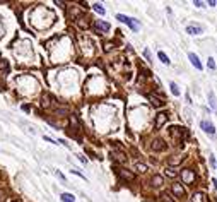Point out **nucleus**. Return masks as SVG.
Returning a JSON list of instances; mask_svg holds the SVG:
<instances>
[{"mask_svg": "<svg viewBox=\"0 0 217 202\" xmlns=\"http://www.w3.org/2000/svg\"><path fill=\"white\" fill-rule=\"evenodd\" d=\"M173 194L176 197H183L185 195V188L181 187V183H173Z\"/></svg>", "mask_w": 217, "mask_h": 202, "instance_id": "nucleus-9", "label": "nucleus"}, {"mask_svg": "<svg viewBox=\"0 0 217 202\" xmlns=\"http://www.w3.org/2000/svg\"><path fill=\"white\" fill-rule=\"evenodd\" d=\"M215 170H217V166H215Z\"/></svg>", "mask_w": 217, "mask_h": 202, "instance_id": "nucleus-30", "label": "nucleus"}, {"mask_svg": "<svg viewBox=\"0 0 217 202\" xmlns=\"http://www.w3.org/2000/svg\"><path fill=\"white\" fill-rule=\"evenodd\" d=\"M94 26L98 27V31H101V33H108V31H110V24L104 22V21H96Z\"/></svg>", "mask_w": 217, "mask_h": 202, "instance_id": "nucleus-8", "label": "nucleus"}, {"mask_svg": "<svg viewBox=\"0 0 217 202\" xmlns=\"http://www.w3.org/2000/svg\"><path fill=\"white\" fill-rule=\"evenodd\" d=\"M166 175L168 176H176L178 175V171H175L173 168H168V170H166Z\"/></svg>", "mask_w": 217, "mask_h": 202, "instance_id": "nucleus-22", "label": "nucleus"}, {"mask_svg": "<svg viewBox=\"0 0 217 202\" xmlns=\"http://www.w3.org/2000/svg\"><path fill=\"white\" fill-rule=\"evenodd\" d=\"M0 72H2V74H11V64H9V60L0 58Z\"/></svg>", "mask_w": 217, "mask_h": 202, "instance_id": "nucleus-7", "label": "nucleus"}, {"mask_svg": "<svg viewBox=\"0 0 217 202\" xmlns=\"http://www.w3.org/2000/svg\"><path fill=\"white\" fill-rule=\"evenodd\" d=\"M157 57H159V60H161L163 64H166V65H169V64H171V60L168 58V55H166L164 52H159V53H157Z\"/></svg>", "mask_w": 217, "mask_h": 202, "instance_id": "nucleus-13", "label": "nucleus"}, {"mask_svg": "<svg viewBox=\"0 0 217 202\" xmlns=\"http://www.w3.org/2000/svg\"><path fill=\"white\" fill-rule=\"evenodd\" d=\"M200 127L203 128V132H207L209 135H214V134H215V127H214V123H212V122L202 120V122H200Z\"/></svg>", "mask_w": 217, "mask_h": 202, "instance_id": "nucleus-2", "label": "nucleus"}, {"mask_svg": "<svg viewBox=\"0 0 217 202\" xmlns=\"http://www.w3.org/2000/svg\"><path fill=\"white\" fill-rule=\"evenodd\" d=\"M57 176H58L60 180H64V181H65V176H64V175H62V173H60V171H57Z\"/></svg>", "mask_w": 217, "mask_h": 202, "instance_id": "nucleus-27", "label": "nucleus"}, {"mask_svg": "<svg viewBox=\"0 0 217 202\" xmlns=\"http://www.w3.org/2000/svg\"><path fill=\"white\" fill-rule=\"evenodd\" d=\"M116 19H118L120 22H125V24H127V26L130 27L132 31H135V33H137L138 29H140V24H138V22L135 21V19H132V17L125 16V14H118V16H116Z\"/></svg>", "mask_w": 217, "mask_h": 202, "instance_id": "nucleus-1", "label": "nucleus"}, {"mask_svg": "<svg viewBox=\"0 0 217 202\" xmlns=\"http://www.w3.org/2000/svg\"><path fill=\"white\" fill-rule=\"evenodd\" d=\"M60 199H62V202H75V197L72 195V194H69V192L62 194V195H60Z\"/></svg>", "mask_w": 217, "mask_h": 202, "instance_id": "nucleus-12", "label": "nucleus"}, {"mask_svg": "<svg viewBox=\"0 0 217 202\" xmlns=\"http://www.w3.org/2000/svg\"><path fill=\"white\" fill-rule=\"evenodd\" d=\"M144 55H145V58L147 60H150V52H149V50H144Z\"/></svg>", "mask_w": 217, "mask_h": 202, "instance_id": "nucleus-24", "label": "nucleus"}, {"mask_svg": "<svg viewBox=\"0 0 217 202\" xmlns=\"http://www.w3.org/2000/svg\"><path fill=\"white\" fill-rule=\"evenodd\" d=\"M188 58H190L191 65H193L197 70H202V69H203V67H202V64H200V60H198V57H197L195 53H188Z\"/></svg>", "mask_w": 217, "mask_h": 202, "instance_id": "nucleus-6", "label": "nucleus"}, {"mask_svg": "<svg viewBox=\"0 0 217 202\" xmlns=\"http://www.w3.org/2000/svg\"><path fill=\"white\" fill-rule=\"evenodd\" d=\"M135 170L140 171V173H144V171H147V166L142 165V163H137V165H135Z\"/></svg>", "mask_w": 217, "mask_h": 202, "instance_id": "nucleus-19", "label": "nucleus"}, {"mask_svg": "<svg viewBox=\"0 0 217 202\" xmlns=\"http://www.w3.org/2000/svg\"><path fill=\"white\" fill-rule=\"evenodd\" d=\"M207 65H209V69H210V70H215V62H214V58L207 60Z\"/></svg>", "mask_w": 217, "mask_h": 202, "instance_id": "nucleus-21", "label": "nucleus"}, {"mask_svg": "<svg viewBox=\"0 0 217 202\" xmlns=\"http://www.w3.org/2000/svg\"><path fill=\"white\" fill-rule=\"evenodd\" d=\"M193 4H195L197 7H205V4H203V2H198V0H197V2H193Z\"/></svg>", "mask_w": 217, "mask_h": 202, "instance_id": "nucleus-25", "label": "nucleus"}, {"mask_svg": "<svg viewBox=\"0 0 217 202\" xmlns=\"http://www.w3.org/2000/svg\"><path fill=\"white\" fill-rule=\"evenodd\" d=\"M212 183H214V187H215V190H217V180H215V178L212 180Z\"/></svg>", "mask_w": 217, "mask_h": 202, "instance_id": "nucleus-28", "label": "nucleus"}, {"mask_svg": "<svg viewBox=\"0 0 217 202\" xmlns=\"http://www.w3.org/2000/svg\"><path fill=\"white\" fill-rule=\"evenodd\" d=\"M149 99H150V103H152L154 106H163V105H164V103H163V101L161 99H157V98H156V96H149Z\"/></svg>", "mask_w": 217, "mask_h": 202, "instance_id": "nucleus-15", "label": "nucleus"}, {"mask_svg": "<svg viewBox=\"0 0 217 202\" xmlns=\"http://www.w3.org/2000/svg\"><path fill=\"white\" fill-rule=\"evenodd\" d=\"M186 33L188 34H200V33H203V27L200 24H190V26H186Z\"/></svg>", "mask_w": 217, "mask_h": 202, "instance_id": "nucleus-3", "label": "nucleus"}, {"mask_svg": "<svg viewBox=\"0 0 217 202\" xmlns=\"http://www.w3.org/2000/svg\"><path fill=\"white\" fill-rule=\"evenodd\" d=\"M0 202H2V197H0Z\"/></svg>", "mask_w": 217, "mask_h": 202, "instance_id": "nucleus-29", "label": "nucleus"}, {"mask_svg": "<svg viewBox=\"0 0 217 202\" xmlns=\"http://www.w3.org/2000/svg\"><path fill=\"white\" fill-rule=\"evenodd\" d=\"M45 140H48V142H51V144H57L55 140H53V139H50V137H48V135H45Z\"/></svg>", "mask_w": 217, "mask_h": 202, "instance_id": "nucleus-26", "label": "nucleus"}, {"mask_svg": "<svg viewBox=\"0 0 217 202\" xmlns=\"http://www.w3.org/2000/svg\"><path fill=\"white\" fill-rule=\"evenodd\" d=\"M181 176H183V180H185V183H190V181L193 180V173H191L190 170H183Z\"/></svg>", "mask_w": 217, "mask_h": 202, "instance_id": "nucleus-10", "label": "nucleus"}, {"mask_svg": "<svg viewBox=\"0 0 217 202\" xmlns=\"http://www.w3.org/2000/svg\"><path fill=\"white\" fill-rule=\"evenodd\" d=\"M92 9H94L96 12H98V14H101V16H104V7H101V4H94V5H92Z\"/></svg>", "mask_w": 217, "mask_h": 202, "instance_id": "nucleus-17", "label": "nucleus"}, {"mask_svg": "<svg viewBox=\"0 0 217 202\" xmlns=\"http://www.w3.org/2000/svg\"><path fill=\"white\" fill-rule=\"evenodd\" d=\"M163 202H173V200H171V197L168 194H163Z\"/></svg>", "mask_w": 217, "mask_h": 202, "instance_id": "nucleus-23", "label": "nucleus"}, {"mask_svg": "<svg viewBox=\"0 0 217 202\" xmlns=\"http://www.w3.org/2000/svg\"><path fill=\"white\" fill-rule=\"evenodd\" d=\"M150 147H152V151H164V149H166V142H164V140H161V139H156V140H152Z\"/></svg>", "mask_w": 217, "mask_h": 202, "instance_id": "nucleus-5", "label": "nucleus"}, {"mask_svg": "<svg viewBox=\"0 0 217 202\" xmlns=\"http://www.w3.org/2000/svg\"><path fill=\"white\" fill-rule=\"evenodd\" d=\"M191 200H193V202H203L202 194H193V195H191Z\"/></svg>", "mask_w": 217, "mask_h": 202, "instance_id": "nucleus-20", "label": "nucleus"}, {"mask_svg": "<svg viewBox=\"0 0 217 202\" xmlns=\"http://www.w3.org/2000/svg\"><path fill=\"white\" fill-rule=\"evenodd\" d=\"M164 122H168V113H157V117H156V128H161L164 125Z\"/></svg>", "mask_w": 217, "mask_h": 202, "instance_id": "nucleus-4", "label": "nucleus"}, {"mask_svg": "<svg viewBox=\"0 0 217 202\" xmlns=\"http://www.w3.org/2000/svg\"><path fill=\"white\" fill-rule=\"evenodd\" d=\"M152 185H154V187H159V185H163V176H159V175L152 176Z\"/></svg>", "mask_w": 217, "mask_h": 202, "instance_id": "nucleus-16", "label": "nucleus"}, {"mask_svg": "<svg viewBox=\"0 0 217 202\" xmlns=\"http://www.w3.org/2000/svg\"><path fill=\"white\" fill-rule=\"evenodd\" d=\"M169 87H171V93H173L175 96H180V89H178L176 82H169Z\"/></svg>", "mask_w": 217, "mask_h": 202, "instance_id": "nucleus-18", "label": "nucleus"}, {"mask_svg": "<svg viewBox=\"0 0 217 202\" xmlns=\"http://www.w3.org/2000/svg\"><path fill=\"white\" fill-rule=\"evenodd\" d=\"M209 101H210V108H212V110H217V101H215V94H214V91H209Z\"/></svg>", "mask_w": 217, "mask_h": 202, "instance_id": "nucleus-11", "label": "nucleus"}, {"mask_svg": "<svg viewBox=\"0 0 217 202\" xmlns=\"http://www.w3.org/2000/svg\"><path fill=\"white\" fill-rule=\"evenodd\" d=\"M118 173H120L123 178H127V180H133V173H130V171H127V170H118Z\"/></svg>", "mask_w": 217, "mask_h": 202, "instance_id": "nucleus-14", "label": "nucleus"}]
</instances>
